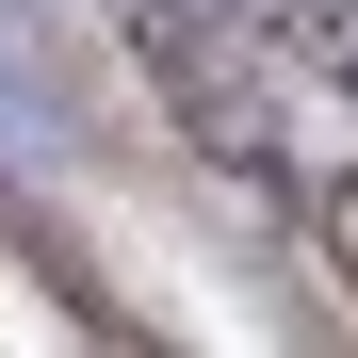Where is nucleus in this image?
<instances>
[{"mask_svg":"<svg viewBox=\"0 0 358 358\" xmlns=\"http://www.w3.org/2000/svg\"><path fill=\"white\" fill-rule=\"evenodd\" d=\"M245 49L277 82H342L358 98V0H245Z\"/></svg>","mask_w":358,"mask_h":358,"instance_id":"obj_1","label":"nucleus"}]
</instances>
